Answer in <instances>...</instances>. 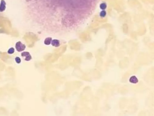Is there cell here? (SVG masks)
<instances>
[{
  "label": "cell",
  "instance_id": "1",
  "mask_svg": "<svg viewBox=\"0 0 154 116\" xmlns=\"http://www.w3.org/2000/svg\"><path fill=\"white\" fill-rule=\"evenodd\" d=\"M26 46L22 44L20 41H18L16 44V48L18 52H21L24 51L26 49Z\"/></svg>",
  "mask_w": 154,
  "mask_h": 116
},
{
  "label": "cell",
  "instance_id": "2",
  "mask_svg": "<svg viewBox=\"0 0 154 116\" xmlns=\"http://www.w3.org/2000/svg\"><path fill=\"white\" fill-rule=\"evenodd\" d=\"M21 56L22 57H26L25 60L26 61H27L30 60L32 59V56L30 55V53L29 52H24L22 53Z\"/></svg>",
  "mask_w": 154,
  "mask_h": 116
},
{
  "label": "cell",
  "instance_id": "3",
  "mask_svg": "<svg viewBox=\"0 0 154 116\" xmlns=\"http://www.w3.org/2000/svg\"><path fill=\"white\" fill-rule=\"evenodd\" d=\"M129 82L133 84H136L138 82V79L135 76H131L129 79Z\"/></svg>",
  "mask_w": 154,
  "mask_h": 116
},
{
  "label": "cell",
  "instance_id": "4",
  "mask_svg": "<svg viewBox=\"0 0 154 116\" xmlns=\"http://www.w3.org/2000/svg\"><path fill=\"white\" fill-rule=\"evenodd\" d=\"M51 44L53 46H54L55 47H59L60 45V41L58 40H56V39L52 40Z\"/></svg>",
  "mask_w": 154,
  "mask_h": 116
},
{
  "label": "cell",
  "instance_id": "5",
  "mask_svg": "<svg viewBox=\"0 0 154 116\" xmlns=\"http://www.w3.org/2000/svg\"><path fill=\"white\" fill-rule=\"evenodd\" d=\"M52 40V38H50V37H48V38H47L45 40L44 43H45V44H46V45H49V44H51Z\"/></svg>",
  "mask_w": 154,
  "mask_h": 116
},
{
  "label": "cell",
  "instance_id": "6",
  "mask_svg": "<svg viewBox=\"0 0 154 116\" xmlns=\"http://www.w3.org/2000/svg\"><path fill=\"white\" fill-rule=\"evenodd\" d=\"M14 52H15V49L13 48H11L10 49H9L8 50V53L9 54H12V53H14Z\"/></svg>",
  "mask_w": 154,
  "mask_h": 116
},
{
  "label": "cell",
  "instance_id": "7",
  "mask_svg": "<svg viewBox=\"0 0 154 116\" xmlns=\"http://www.w3.org/2000/svg\"><path fill=\"white\" fill-rule=\"evenodd\" d=\"M106 7H107V5L105 3H102L100 5V7L102 10H104V9H106Z\"/></svg>",
  "mask_w": 154,
  "mask_h": 116
},
{
  "label": "cell",
  "instance_id": "8",
  "mask_svg": "<svg viewBox=\"0 0 154 116\" xmlns=\"http://www.w3.org/2000/svg\"><path fill=\"white\" fill-rule=\"evenodd\" d=\"M106 14V12L105 11H103L101 12L100 13V15L101 17H105V15Z\"/></svg>",
  "mask_w": 154,
  "mask_h": 116
},
{
  "label": "cell",
  "instance_id": "9",
  "mask_svg": "<svg viewBox=\"0 0 154 116\" xmlns=\"http://www.w3.org/2000/svg\"><path fill=\"white\" fill-rule=\"evenodd\" d=\"M15 60H16V62L17 63H21V59L20 57H17L15 58Z\"/></svg>",
  "mask_w": 154,
  "mask_h": 116
}]
</instances>
